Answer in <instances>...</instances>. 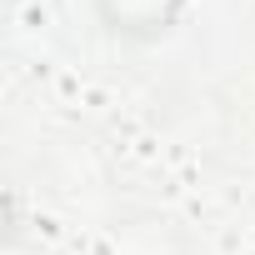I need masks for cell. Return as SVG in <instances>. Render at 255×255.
<instances>
[{
    "label": "cell",
    "instance_id": "obj_1",
    "mask_svg": "<svg viewBox=\"0 0 255 255\" xmlns=\"http://www.w3.org/2000/svg\"><path fill=\"white\" fill-rule=\"evenodd\" d=\"M100 5V20L115 30V35H130V40H155L175 25L185 0H95Z\"/></svg>",
    "mask_w": 255,
    "mask_h": 255
}]
</instances>
